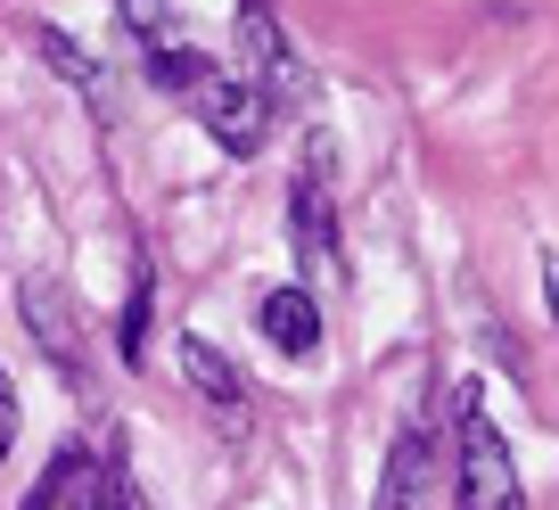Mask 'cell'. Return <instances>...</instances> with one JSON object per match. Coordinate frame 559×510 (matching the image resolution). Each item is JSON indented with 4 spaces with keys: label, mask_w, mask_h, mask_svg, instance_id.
<instances>
[{
    "label": "cell",
    "mask_w": 559,
    "mask_h": 510,
    "mask_svg": "<svg viewBox=\"0 0 559 510\" xmlns=\"http://www.w3.org/2000/svg\"><path fill=\"white\" fill-rule=\"evenodd\" d=\"M453 510H526L510 437L477 404V388H453Z\"/></svg>",
    "instance_id": "cell-1"
},
{
    "label": "cell",
    "mask_w": 559,
    "mask_h": 510,
    "mask_svg": "<svg viewBox=\"0 0 559 510\" xmlns=\"http://www.w3.org/2000/svg\"><path fill=\"white\" fill-rule=\"evenodd\" d=\"M230 50H239V74L280 107V116H297V107L313 99V74H305V58L288 50L272 0H239V17H230Z\"/></svg>",
    "instance_id": "cell-2"
},
{
    "label": "cell",
    "mask_w": 559,
    "mask_h": 510,
    "mask_svg": "<svg viewBox=\"0 0 559 510\" xmlns=\"http://www.w3.org/2000/svg\"><path fill=\"white\" fill-rule=\"evenodd\" d=\"M190 107H198V123H206V132L230 149V157H255V149L272 141V116H280V107L263 99L247 74H223V67H214L206 83L190 91Z\"/></svg>",
    "instance_id": "cell-3"
},
{
    "label": "cell",
    "mask_w": 559,
    "mask_h": 510,
    "mask_svg": "<svg viewBox=\"0 0 559 510\" xmlns=\"http://www.w3.org/2000/svg\"><path fill=\"white\" fill-rule=\"evenodd\" d=\"M288 239H297L305 272L337 264V206H330V157H321V149H305V165H297V190H288Z\"/></svg>",
    "instance_id": "cell-4"
},
{
    "label": "cell",
    "mask_w": 559,
    "mask_h": 510,
    "mask_svg": "<svg viewBox=\"0 0 559 510\" xmlns=\"http://www.w3.org/2000/svg\"><path fill=\"white\" fill-rule=\"evenodd\" d=\"M437 437H428V428H403L395 444H386V470H379V502L370 510H437Z\"/></svg>",
    "instance_id": "cell-5"
},
{
    "label": "cell",
    "mask_w": 559,
    "mask_h": 510,
    "mask_svg": "<svg viewBox=\"0 0 559 510\" xmlns=\"http://www.w3.org/2000/svg\"><path fill=\"white\" fill-rule=\"evenodd\" d=\"M17 305H25V321H34V337H41V354H50V363H58V370H67L74 388H83L91 370H83V337H74V305H67V297H58V288H50V281H41V272H34V281H25V288H17Z\"/></svg>",
    "instance_id": "cell-6"
},
{
    "label": "cell",
    "mask_w": 559,
    "mask_h": 510,
    "mask_svg": "<svg viewBox=\"0 0 559 510\" xmlns=\"http://www.w3.org/2000/svg\"><path fill=\"white\" fill-rule=\"evenodd\" d=\"M99 494H107V453H91V444H58L50 477L34 486V510H99Z\"/></svg>",
    "instance_id": "cell-7"
},
{
    "label": "cell",
    "mask_w": 559,
    "mask_h": 510,
    "mask_svg": "<svg viewBox=\"0 0 559 510\" xmlns=\"http://www.w3.org/2000/svg\"><path fill=\"white\" fill-rule=\"evenodd\" d=\"M255 330L272 337V354H313V346H321V305H313V288H272V297L255 305Z\"/></svg>",
    "instance_id": "cell-8"
},
{
    "label": "cell",
    "mask_w": 559,
    "mask_h": 510,
    "mask_svg": "<svg viewBox=\"0 0 559 510\" xmlns=\"http://www.w3.org/2000/svg\"><path fill=\"white\" fill-rule=\"evenodd\" d=\"M181 379H190V388L206 395L214 412H239V404H247V388H239V370H230L223 354L206 346V337H190V330H181Z\"/></svg>",
    "instance_id": "cell-9"
},
{
    "label": "cell",
    "mask_w": 559,
    "mask_h": 510,
    "mask_svg": "<svg viewBox=\"0 0 559 510\" xmlns=\"http://www.w3.org/2000/svg\"><path fill=\"white\" fill-rule=\"evenodd\" d=\"M148 74H157V91L190 99V91L214 74V58H206V50H190V41H157V50H148Z\"/></svg>",
    "instance_id": "cell-10"
},
{
    "label": "cell",
    "mask_w": 559,
    "mask_h": 510,
    "mask_svg": "<svg viewBox=\"0 0 559 510\" xmlns=\"http://www.w3.org/2000/svg\"><path fill=\"white\" fill-rule=\"evenodd\" d=\"M123 25H132L148 50H157V41H174V17H165V0H123Z\"/></svg>",
    "instance_id": "cell-11"
},
{
    "label": "cell",
    "mask_w": 559,
    "mask_h": 510,
    "mask_svg": "<svg viewBox=\"0 0 559 510\" xmlns=\"http://www.w3.org/2000/svg\"><path fill=\"white\" fill-rule=\"evenodd\" d=\"M99 510H148V494H140L132 470H123V444L107 453V494H99Z\"/></svg>",
    "instance_id": "cell-12"
},
{
    "label": "cell",
    "mask_w": 559,
    "mask_h": 510,
    "mask_svg": "<svg viewBox=\"0 0 559 510\" xmlns=\"http://www.w3.org/2000/svg\"><path fill=\"white\" fill-rule=\"evenodd\" d=\"M41 50H50V67H67V83H83V91H91V83H99V74H91V58H83V50H74V41H67V34H50V25H41Z\"/></svg>",
    "instance_id": "cell-13"
},
{
    "label": "cell",
    "mask_w": 559,
    "mask_h": 510,
    "mask_svg": "<svg viewBox=\"0 0 559 510\" xmlns=\"http://www.w3.org/2000/svg\"><path fill=\"white\" fill-rule=\"evenodd\" d=\"M9 444H17V388H9V370H0V461H9Z\"/></svg>",
    "instance_id": "cell-14"
},
{
    "label": "cell",
    "mask_w": 559,
    "mask_h": 510,
    "mask_svg": "<svg viewBox=\"0 0 559 510\" xmlns=\"http://www.w3.org/2000/svg\"><path fill=\"white\" fill-rule=\"evenodd\" d=\"M543 305H551V321H559V256L543 264Z\"/></svg>",
    "instance_id": "cell-15"
}]
</instances>
